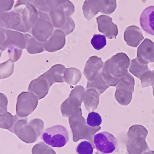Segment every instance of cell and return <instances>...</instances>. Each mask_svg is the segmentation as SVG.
Masks as SVG:
<instances>
[{"label":"cell","mask_w":154,"mask_h":154,"mask_svg":"<svg viewBox=\"0 0 154 154\" xmlns=\"http://www.w3.org/2000/svg\"><path fill=\"white\" fill-rule=\"evenodd\" d=\"M124 54H118L105 62L101 72L102 76L110 86L117 85L124 74L125 63Z\"/></svg>","instance_id":"obj_1"},{"label":"cell","mask_w":154,"mask_h":154,"mask_svg":"<svg viewBox=\"0 0 154 154\" xmlns=\"http://www.w3.org/2000/svg\"><path fill=\"white\" fill-rule=\"evenodd\" d=\"M45 143L54 148H61L68 142L69 135L67 130L61 125H54L47 128L42 135Z\"/></svg>","instance_id":"obj_2"},{"label":"cell","mask_w":154,"mask_h":154,"mask_svg":"<svg viewBox=\"0 0 154 154\" xmlns=\"http://www.w3.org/2000/svg\"><path fill=\"white\" fill-rule=\"evenodd\" d=\"M85 90L82 86H76L71 91L69 97L62 104L61 110L63 116L75 115L82 112L81 108L83 102Z\"/></svg>","instance_id":"obj_3"},{"label":"cell","mask_w":154,"mask_h":154,"mask_svg":"<svg viewBox=\"0 0 154 154\" xmlns=\"http://www.w3.org/2000/svg\"><path fill=\"white\" fill-rule=\"evenodd\" d=\"M55 81L48 70L37 79L33 80L29 87V91L35 94L38 99H42L48 93L49 90L53 84L56 83Z\"/></svg>","instance_id":"obj_4"},{"label":"cell","mask_w":154,"mask_h":154,"mask_svg":"<svg viewBox=\"0 0 154 154\" xmlns=\"http://www.w3.org/2000/svg\"><path fill=\"white\" fill-rule=\"evenodd\" d=\"M95 146L99 152L103 154H110L115 150L117 139L109 132H101L94 136Z\"/></svg>","instance_id":"obj_5"},{"label":"cell","mask_w":154,"mask_h":154,"mask_svg":"<svg viewBox=\"0 0 154 154\" xmlns=\"http://www.w3.org/2000/svg\"><path fill=\"white\" fill-rule=\"evenodd\" d=\"M104 63L101 58L97 56L90 57L86 62L84 68V75L88 81L93 80L101 73Z\"/></svg>","instance_id":"obj_6"},{"label":"cell","mask_w":154,"mask_h":154,"mask_svg":"<svg viewBox=\"0 0 154 154\" xmlns=\"http://www.w3.org/2000/svg\"><path fill=\"white\" fill-rule=\"evenodd\" d=\"M140 24L143 31L154 36V6L147 7L143 11Z\"/></svg>","instance_id":"obj_7"},{"label":"cell","mask_w":154,"mask_h":154,"mask_svg":"<svg viewBox=\"0 0 154 154\" xmlns=\"http://www.w3.org/2000/svg\"><path fill=\"white\" fill-rule=\"evenodd\" d=\"M147 134V131L145 128L134 134V136L132 137V145L133 147V152L134 154H143L149 150L145 140Z\"/></svg>","instance_id":"obj_8"},{"label":"cell","mask_w":154,"mask_h":154,"mask_svg":"<svg viewBox=\"0 0 154 154\" xmlns=\"http://www.w3.org/2000/svg\"><path fill=\"white\" fill-rule=\"evenodd\" d=\"M100 94L97 91L92 89L86 90L84 94V106L88 112H93L97 109L99 103Z\"/></svg>","instance_id":"obj_9"},{"label":"cell","mask_w":154,"mask_h":154,"mask_svg":"<svg viewBox=\"0 0 154 154\" xmlns=\"http://www.w3.org/2000/svg\"><path fill=\"white\" fill-rule=\"evenodd\" d=\"M108 84L105 81L102 76L101 73L91 81H88L86 90L92 89L97 91L100 95L104 93L105 91L110 87Z\"/></svg>","instance_id":"obj_10"},{"label":"cell","mask_w":154,"mask_h":154,"mask_svg":"<svg viewBox=\"0 0 154 154\" xmlns=\"http://www.w3.org/2000/svg\"><path fill=\"white\" fill-rule=\"evenodd\" d=\"M98 29L101 32L104 34L105 36L109 39L113 38L118 34V30L116 25L112 22V20L109 22H98Z\"/></svg>","instance_id":"obj_11"},{"label":"cell","mask_w":154,"mask_h":154,"mask_svg":"<svg viewBox=\"0 0 154 154\" xmlns=\"http://www.w3.org/2000/svg\"><path fill=\"white\" fill-rule=\"evenodd\" d=\"M81 78V72L78 69L72 67L65 70L64 80L69 85H75L80 81Z\"/></svg>","instance_id":"obj_12"},{"label":"cell","mask_w":154,"mask_h":154,"mask_svg":"<svg viewBox=\"0 0 154 154\" xmlns=\"http://www.w3.org/2000/svg\"><path fill=\"white\" fill-rule=\"evenodd\" d=\"M91 44L95 50L100 51L107 45L106 36L103 35H94L91 39Z\"/></svg>","instance_id":"obj_13"},{"label":"cell","mask_w":154,"mask_h":154,"mask_svg":"<svg viewBox=\"0 0 154 154\" xmlns=\"http://www.w3.org/2000/svg\"><path fill=\"white\" fill-rule=\"evenodd\" d=\"M102 123V118L100 114L92 112L89 113L87 119V123L89 127H99Z\"/></svg>","instance_id":"obj_14"},{"label":"cell","mask_w":154,"mask_h":154,"mask_svg":"<svg viewBox=\"0 0 154 154\" xmlns=\"http://www.w3.org/2000/svg\"><path fill=\"white\" fill-rule=\"evenodd\" d=\"M76 151L78 154H93L94 148L90 143L84 141L78 144Z\"/></svg>","instance_id":"obj_15"},{"label":"cell","mask_w":154,"mask_h":154,"mask_svg":"<svg viewBox=\"0 0 154 154\" xmlns=\"http://www.w3.org/2000/svg\"><path fill=\"white\" fill-rule=\"evenodd\" d=\"M143 154H154V151H153V150H149L148 151L145 152Z\"/></svg>","instance_id":"obj_16"}]
</instances>
